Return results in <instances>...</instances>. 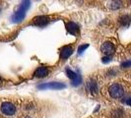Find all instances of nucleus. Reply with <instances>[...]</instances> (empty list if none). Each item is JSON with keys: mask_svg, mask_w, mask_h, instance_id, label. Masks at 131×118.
I'll list each match as a JSON object with an SVG mask.
<instances>
[{"mask_svg": "<svg viewBox=\"0 0 131 118\" xmlns=\"http://www.w3.org/2000/svg\"><path fill=\"white\" fill-rule=\"evenodd\" d=\"M1 83H2V79L0 78V84H1Z\"/></svg>", "mask_w": 131, "mask_h": 118, "instance_id": "obj_20", "label": "nucleus"}, {"mask_svg": "<svg viewBox=\"0 0 131 118\" xmlns=\"http://www.w3.org/2000/svg\"><path fill=\"white\" fill-rule=\"evenodd\" d=\"M110 61H111V57H110V56H105V57L103 58V62H104V63H107V62H110Z\"/></svg>", "mask_w": 131, "mask_h": 118, "instance_id": "obj_18", "label": "nucleus"}, {"mask_svg": "<svg viewBox=\"0 0 131 118\" xmlns=\"http://www.w3.org/2000/svg\"><path fill=\"white\" fill-rule=\"evenodd\" d=\"M66 74H67V77L70 79L71 81H73L74 79L76 78V76H77V73L72 71L71 69H66Z\"/></svg>", "mask_w": 131, "mask_h": 118, "instance_id": "obj_13", "label": "nucleus"}, {"mask_svg": "<svg viewBox=\"0 0 131 118\" xmlns=\"http://www.w3.org/2000/svg\"><path fill=\"white\" fill-rule=\"evenodd\" d=\"M48 73H49V70L47 69V67H43V66H41V67H39L36 71H35V77H37V78H45L46 77L47 75H48Z\"/></svg>", "mask_w": 131, "mask_h": 118, "instance_id": "obj_9", "label": "nucleus"}, {"mask_svg": "<svg viewBox=\"0 0 131 118\" xmlns=\"http://www.w3.org/2000/svg\"><path fill=\"white\" fill-rule=\"evenodd\" d=\"M73 52V48L71 46H63L61 49H60V58L62 60H65L67 59Z\"/></svg>", "mask_w": 131, "mask_h": 118, "instance_id": "obj_8", "label": "nucleus"}, {"mask_svg": "<svg viewBox=\"0 0 131 118\" xmlns=\"http://www.w3.org/2000/svg\"><path fill=\"white\" fill-rule=\"evenodd\" d=\"M124 115V110L120 109V108H117L115 110H113L112 113V116L113 118H121Z\"/></svg>", "mask_w": 131, "mask_h": 118, "instance_id": "obj_12", "label": "nucleus"}, {"mask_svg": "<svg viewBox=\"0 0 131 118\" xmlns=\"http://www.w3.org/2000/svg\"><path fill=\"white\" fill-rule=\"evenodd\" d=\"M101 50H102V52L105 54L106 56H110L111 54L114 52V45L112 44V42H105L102 47H101Z\"/></svg>", "mask_w": 131, "mask_h": 118, "instance_id": "obj_6", "label": "nucleus"}, {"mask_svg": "<svg viewBox=\"0 0 131 118\" xmlns=\"http://www.w3.org/2000/svg\"><path fill=\"white\" fill-rule=\"evenodd\" d=\"M121 23H122L123 26H128L129 23H130V18H129V16H128V15L123 16V17L121 18Z\"/></svg>", "mask_w": 131, "mask_h": 118, "instance_id": "obj_15", "label": "nucleus"}, {"mask_svg": "<svg viewBox=\"0 0 131 118\" xmlns=\"http://www.w3.org/2000/svg\"><path fill=\"white\" fill-rule=\"evenodd\" d=\"M25 118H32V117H30V116H27V117H25Z\"/></svg>", "mask_w": 131, "mask_h": 118, "instance_id": "obj_21", "label": "nucleus"}, {"mask_svg": "<svg viewBox=\"0 0 131 118\" xmlns=\"http://www.w3.org/2000/svg\"><path fill=\"white\" fill-rule=\"evenodd\" d=\"M87 90L89 91V92H90L91 95H94V96L97 95L99 92V87H98L97 82L94 81V80L88 81V83H87Z\"/></svg>", "mask_w": 131, "mask_h": 118, "instance_id": "obj_7", "label": "nucleus"}, {"mask_svg": "<svg viewBox=\"0 0 131 118\" xmlns=\"http://www.w3.org/2000/svg\"><path fill=\"white\" fill-rule=\"evenodd\" d=\"M50 22V19L46 16H39L33 20V25L37 27H45Z\"/></svg>", "mask_w": 131, "mask_h": 118, "instance_id": "obj_5", "label": "nucleus"}, {"mask_svg": "<svg viewBox=\"0 0 131 118\" xmlns=\"http://www.w3.org/2000/svg\"><path fill=\"white\" fill-rule=\"evenodd\" d=\"M127 105H130V98H127V101H126Z\"/></svg>", "mask_w": 131, "mask_h": 118, "instance_id": "obj_19", "label": "nucleus"}, {"mask_svg": "<svg viewBox=\"0 0 131 118\" xmlns=\"http://www.w3.org/2000/svg\"><path fill=\"white\" fill-rule=\"evenodd\" d=\"M131 66V62L128 60V61H125V62H123L122 64H121V68H124V69H126V68H129Z\"/></svg>", "mask_w": 131, "mask_h": 118, "instance_id": "obj_17", "label": "nucleus"}, {"mask_svg": "<svg viewBox=\"0 0 131 118\" xmlns=\"http://www.w3.org/2000/svg\"><path fill=\"white\" fill-rule=\"evenodd\" d=\"M122 1L121 0H110V7L112 8V10H117L119 8L122 7Z\"/></svg>", "mask_w": 131, "mask_h": 118, "instance_id": "obj_11", "label": "nucleus"}, {"mask_svg": "<svg viewBox=\"0 0 131 118\" xmlns=\"http://www.w3.org/2000/svg\"><path fill=\"white\" fill-rule=\"evenodd\" d=\"M81 83H82V77H81V75H80V74H77L76 78L72 81V85L73 86H79Z\"/></svg>", "mask_w": 131, "mask_h": 118, "instance_id": "obj_14", "label": "nucleus"}, {"mask_svg": "<svg viewBox=\"0 0 131 118\" xmlns=\"http://www.w3.org/2000/svg\"><path fill=\"white\" fill-rule=\"evenodd\" d=\"M30 3H31L30 0H22V3L20 5L19 9L12 17V21L14 23H20L24 20L25 16H26V11L30 8Z\"/></svg>", "mask_w": 131, "mask_h": 118, "instance_id": "obj_1", "label": "nucleus"}, {"mask_svg": "<svg viewBox=\"0 0 131 118\" xmlns=\"http://www.w3.org/2000/svg\"><path fill=\"white\" fill-rule=\"evenodd\" d=\"M88 44H85V45H81V46H79V48H78V53L79 54H81L82 52H84L86 49L88 48Z\"/></svg>", "mask_w": 131, "mask_h": 118, "instance_id": "obj_16", "label": "nucleus"}, {"mask_svg": "<svg viewBox=\"0 0 131 118\" xmlns=\"http://www.w3.org/2000/svg\"><path fill=\"white\" fill-rule=\"evenodd\" d=\"M108 92L112 98H119L124 95V88L120 84H112L108 89Z\"/></svg>", "mask_w": 131, "mask_h": 118, "instance_id": "obj_2", "label": "nucleus"}, {"mask_svg": "<svg viewBox=\"0 0 131 118\" xmlns=\"http://www.w3.org/2000/svg\"><path fill=\"white\" fill-rule=\"evenodd\" d=\"M1 112L5 115H8V116H11V115H14L15 112H16V106L10 102V101H5L1 104Z\"/></svg>", "mask_w": 131, "mask_h": 118, "instance_id": "obj_3", "label": "nucleus"}, {"mask_svg": "<svg viewBox=\"0 0 131 118\" xmlns=\"http://www.w3.org/2000/svg\"><path fill=\"white\" fill-rule=\"evenodd\" d=\"M66 29H67V31H68L69 33H73V34H75V33H77L79 32L78 25H76V24L73 23V22H69V23L66 25Z\"/></svg>", "mask_w": 131, "mask_h": 118, "instance_id": "obj_10", "label": "nucleus"}, {"mask_svg": "<svg viewBox=\"0 0 131 118\" xmlns=\"http://www.w3.org/2000/svg\"><path fill=\"white\" fill-rule=\"evenodd\" d=\"M65 87L66 86L64 84L52 82V83H45V84L39 85L38 86V89H39V90H47V89H50V90H61V89H64Z\"/></svg>", "mask_w": 131, "mask_h": 118, "instance_id": "obj_4", "label": "nucleus"}]
</instances>
